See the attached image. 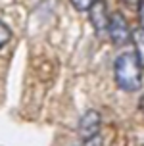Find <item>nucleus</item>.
Wrapping results in <instances>:
<instances>
[{
	"label": "nucleus",
	"instance_id": "obj_5",
	"mask_svg": "<svg viewBox=\"0 0 144 146\" xmlns=\"http://www.w3.org/2000/svg\"><path fill=\"white\" fill-rule=\"evenodd\" d=\"M131 42L135 46V56L140 67H144V27H137L131 31Z\"/></svg>",
	"mask_w": 144,
	"mask_h": 146
},
{
	"label": "nucleus",
	"instance_id": "obj_2",
	"mask_svg": "<svg viewBox=\"0 0 144 146\" xmlns=\"http://www.w3.org/2000/svg\"><path fill=\"white\" fill-rule=\"evenodd\" d=\"M108 35L113 44H127L131 42V29L127 25V19L119 12L109 15V25H108Z\"/></svg>",
	"mask_w": 144,
	"mask_h": 146
},
{
	"label": "nucleus",
	"instance_id": "obj_3",
	"mask_svg": "<svg viewBox=\"0 0 144 146\" xmlns=\"http://www.w3.org/2000/svg\"><path fill=\"white\" fill-rule=\"evenodd\" d=\"M88 15H90V23H92L94 31L98 35L108 33L109 12H108V2L106 0H94L92 6L88 8Z\"/></svg>",
	"mask_w": 144,
	"mask_h": 146
},
{
	"label": "nucleus",
	"instance_id": "obj_10",
	"mask_svg": "<svg viewBox=\"0 0 144 146\" xmlns=\"http://www.w3.org/2000/svg\"><path fill=\"white\" fill-rule=\"evenodd\" d=\"M123 2H125V4H129V6H131V4H135L137 0H123Z\"/></svg>",
	"mask_w": 144,
	"mask_h": 146
},
{
	"label": "nucleus",
	"instance_id": "obj_1",
	"mask_svg": "<svg viewBox=\"0 0 144 146\" xmlns=\"http://www.w3.org/2000/svg\"><path fill=\"white\" fill-rule=\"evenodd\" d=\"M113 77L117 87L125 92H135L142 83V67L133 52H123L113 62Z\"/></svg>",
	"mask_w": 144,
	"mask_h": 146
},
{
	"label": "nucleus",
	"instance_id": "obj_9",
	"mask_svg": "<svg viewBox=\"0 0 144 146\" xmlns=\"http://www.w3.org/2000/svg\"><path fill=\"white\" fill-rule=\"evenodd\" d=\"M138 106H140V111H142V115H144V94L140 96V102H138Z\"/></svg>",
	"mask_w": 144,
	"mask_h": 146
},
{
	"label": "nucleus",
	"instance_id": "obj_8",
	"mask_svg": "<svg viewBox=\"0 0 144 146\" xmlns=\"http://www.w3.org/2000/svg\"><path fill=\"white\" fill-rule=\"evenodd\" d=\"M137 14L140 27H144V0H137Z\"/></svg>",
	"mask_w": 144,
	"mask_h": 146
},
{
	"label": "nucleus",
	"instance_id": "obj_7",
	"mask_svg": "<svg viewBox=\"0 0 144 146\" xmlns=\"http://www.w3.org/2000/svg\"><path fill=\"white\" fill-rule=\"evenodd\" d=\"M94 0H71L73 8L77 10V12H88V8L92 6Z\"/></svg>",
	"mask_w": 144,
	"mask_h": 146
},
{
	"label": "nucleus",
	"instance_id": "obj_4",
	"mask_svg": "<svg viewBox=\"0 0 144 146\" xmlns=\"http://www.w3.org/2000/svg\"><path fill=\"white\" fill-rule=\"evenodd\" d=\"M100 113L96 111V110H88L85 111V115L81 117L79 121V135L81 139L85 140V142H90L92 139H98V135H100Z\"/></svg>",
	"mask_w": 144,
	"mask_h": 146
},
{
	"label": "nucleus",
	"instance_id": "obj_6",
	"mask_svg": "<svg viewBox=\"0 0 144 146\" xmlns=\"http://www.w3.org/2000/svg\"><path fill=\"white\" fill-rule=\"evenodd\" d=\"M10 38H12V31L8 27L6 23L0 21V48H4L8 42H10Z\"/></svg>",
	"mask_w": 144,
	"mask_h": 146
}]
</instances>
